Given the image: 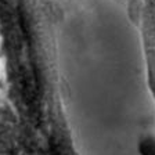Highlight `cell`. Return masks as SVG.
<instances>
[{
  "label": "cell",
  "instance_id": "1",
  "mask_svg": "<svg viewBox=\"0 0 155 155\" xmlns=\"http://www.w3.org/2000/svg\"><path fill=\"white\" fill-rule=\"evenodd\" d=\"M43 0H0L2 55L26 45L40 33Z\"/></svg>",
  "mask_w": 155,
  "mask_h": 155
}]
</instances>
